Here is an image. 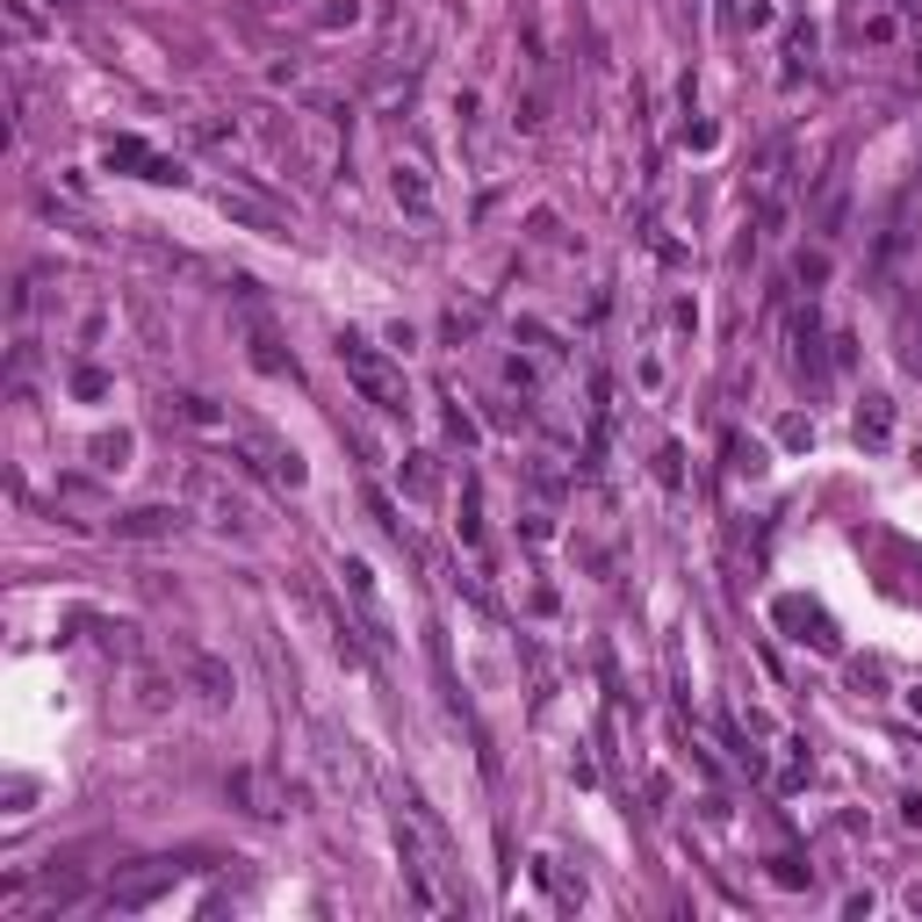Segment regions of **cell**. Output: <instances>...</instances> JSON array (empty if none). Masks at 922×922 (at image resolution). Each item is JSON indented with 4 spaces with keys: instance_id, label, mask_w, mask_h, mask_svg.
<instances>
[{
    "instance_id": "cell-16",
    "label": "cell",
    "mask_w": 922,
    "mask_h": 922,
    "mask_svg": "<svg viewBox=\"0 0 922 922\" xmlns=\"http://www.w3.org/2000/svg\"><path fill=\"white\" fill-rule=\"evenodd\" d=\"M253 367H267V375H288V353L274 346L267 325H253Z\"/></svg>"
},
{
    "instance_id": "cell-1",
    "label": "cell",
    "mask_w": 922,
    "mask_h": 922,
    "mask_svg": "<svg viewBox=\"0 0 922 922\" xmlns=\"http://www.w3.org/2000/svg\"><path fill=\"white\" fill-rule=\"evenodd\" d=\"M180 490H188V512H203L217 533H238V541H259V512H253V498H245L238 483H224V469H209V461H188Z\"/></svg>"
},
{
    "instance_id": "cell-25",
    "label": "cell",
    "mask_w": 922,
    "mask_h": 922,
    "mask_svg": "<svg viewBox=\"0 0 922 922\" xmlns=\"http://www.w3.org/2000/svg\"><path fill=\"white\" fill-rule=\"evenodd\" d=\"M317 22H325V29H346V22H361V0H332V8H317Z\"/></svg>"
},
{
    "instance_id": "cell-14",
    "label": "cell",
    "mask_w": 922,
    "mask_h": 922,
    "mask_svg": "<svg viewBox=\"0 0 922 922\" xmlns=\"http://www.w3.org/2000/svg\"><path fill=\"white\" fill-rule=\"evenodd\" d=\"M166 411H174L180 425H195V433H230V419H224L217 404H209V396H195V390H180V396H174V404H166Z\"/></svg>"
},
{
    "instance_id": "cell-11",
    "label": "cell",
    "mask_w": 922,
    "mask_h": 922,
    "mask_svg": "<svg viewBox=\"0 0 922 922\" xmlns=\"http://www.w3.org/2000/svg\"><path fill=\"white\" fill-rule=\"evenodd\" d=\"M886 440H894V396H886V390H865V404H857V448L880 454Z\"/></svg>"
},
{
    "instance_id": "cell-7",
    "label": "cell",
    "mask_w": 922,
    "mask_h": 922,
    "mask_svg": "<svg viewBox=\"0 0 922 922\" xmlns=\"http://www.w3.org/2000/svg\"><path fill=\"white\" fill-rule=\"evenodd\" d=\"M224 793H230V807H245L253 822H282L288 814V801H282V786H274L259 764H238V772L224 778Z\"/></svg>"
},
{
    "instance_id": "cell-10",
    "label": "cell",
    "mask_w": 922,
    "mask_h": 922,
    "mask_svg": "<svg viewBox=\"0 0 922 922\" xmlns=\"http://www.w3.org/2000/svg\"><path fill=\"white\" fill-rule=\"evenodd\" d=\"M390 195H396V209L404 217H419V224H433V180H425V166H411V159H396L390 166Z\"/></svg>"
},
{
    "instance_id": "cell-27",
    "label": "cell",
    "mask_w": 922,
    "mask_h": 922,
    "mask_svg": "<svg viewBox=\"0 0 922 922\" xmlns=\"http://www.w3.org/2000/svg\"><path fill=\"white\" fill-rule=\"evenodd\" d=\"M656 475H664V483H670V490H678V483H685V469H678V448H656Z\"/></svg>"
},
{
    "instance_id": "cell-18",
    "label": "cell",
    "mask_w": 922,
    "mask_h": 922,
    "mask_svg": "<svg viewBox=\"0 0 922 922\" xmlns=\"http://www.w3.org/2000/svg\"><path fill=\"white\" fill-rule=\"evenodd\" d=\"M404 490H411V498H433V490H440L433 483V454H411L404 461Z\"/></svg>"
},
{
    "instance_id": "cell-30",
    "label": "cell",
    "mask_w": 922,
    "mask_h": 922,
    "mask_svg": "<svg viewBox=\"0 0 922 922\" xmlns=\"http://www.w3.org/2000/svg\"><path fill=\"white\" fill-rule=\"evenodd\" d=\"M51 8H58V14H72V8H80V0H51Z\"/></svg>"
},
{
    "instance_id": "cell-23",
    "label": "cell",
    "mask_w": 922,
    "mask_h": 922,
    "mask_svg": "<svg viewBox=\"0 0 922 922\" xmlns=\"http://www.w3.org/2000/svg\"><path fill=\"white\" fill-rule=\"evenodd\" d=\"M793 274H801L807 288H822L828 282V253H801V259H793Z\"/></svg>"
},
{
    "instance_id": "cell-4",
    "label": "cell",
    "mask_w": 922,
    "mask_h": 922,
    "mask_svg": "<svg viewBox=\"0 0 922 922\" xmlns=\"http://www.w3.org/2000/svg\"><path fill=\"white\" fill-rule=\"evenodd\" d=\"M230 461H259V469L274 475L282 490H303L311 483V469H303V454L288 448V440H274L267 425H238V448H230Z\"/></svg>"
},
{
    "instance_id": "cell-8",
    "label": "cell",
    "mask_w": 922,
    "mask_h": 922,
    "mask_svg": "<svg viewBox=\"0 0 922 922\" xmlns=\"http://www.w3.org/2000/svg\"><path fill=\"white\" fill-rule=\"evenodd\" d=\"M188 527V504H130L116 512V541H174Z\"/></svg>"
},
{
    "instance_id": "cell-17",
    "label": "cell",
    "mask_w": 922,
    "mask_h": 922,
    "mask_svg": "<svg viewBox=\"0 0 922 922\" xmlns=\"http://www.w3.org/2000/svg\"><path fill=\"white\" fill-rule=\"evenodd\" d=\"M728 454H735V475H764V469H772L764 440H728Z\"/></svg>"
},
{
    "instance_id": "cell-19",
    "label": "cell",
    "mask_w": 922,
    "mask_h": 922,
    "mask_svg": "<svg viewBox=\"0 0 922 922\" xmlns=\"http://www.w3.org/2000/svg\"><path fill=\"white\" fill-rule=\"evenodd\" d=\"M346 591L361 598L367 612H382V598H375V570H367V562H346Z\"/></svg>"
},
{
    "instance_id": "cell-5",
    "label": "cell",
    "mask_w": 922,
    "mask_h": 922,
    "mask_svg": "<svg viewBox=\"0 0 922 922\" xmlns=\"http://www.w3.org/2000/svg\"><path fill=\"white\" fill-rule=\"evenodd\" d=\"M180 685H188L203 706H217V714L238 699V670H230L224 656H209V649H180Z\"/></svg>"
},
{
    "instance_id": "cell-2",
    "label": "cell",
    "mask_w": 922,
    "mask_h": 922,
    "mask_svg": "<svg viewBox=\"0 0 922 922\" xmlns=\"http://www.w3.org/2000/svg\"><path fill=\"white\" fill-rule=\"evenodd\" d=\"M340 367H346V382L361 390V404H375L382 419H404L411 411V396H404V375H396L390 361H382L367 340H353V332H340Z\"/></svg>"
},
{
    "instance_id": "cell-26",
    "label": "cell",
    "mask_w": 922,
    "mask_h": 922,
    "mask_svg": "<svg viewBox=\"0 0 922 922\" xmlns=\"http://www.w3.org/2000/svg\"><path fill=\"white\" fill-rule=\"evenodd\" d=\"M8 22H14V37H37V8H29V0H8Z\"/></svg>"
},
{
    "instance_id": "cell-13",
    "label": "cell",
    "mask_w": 922,
    "mask_h": 922,
    "mask_svg": "<svg viewBox=\"0 0 922 922\" xmlns=\"http://www.w3.org/2000/svg\"><path fill=\"white\" fill-rule=\"evenodd\" d=\"M130 454H137V433H130V425H109V433L87 440V461H95L101 475H122V469H130Z\"/></svg>"
},
{
    "instance_id": "cell-28",
    "label": "cell",
    "mask_w": 922,
    "mask_h": 922,
    "mask_svg": "<svg viewBox=\"0 0 922 922\" xmlns=\"http://www.w3.org/2000/svg\"><path fill=\"white\" fill-rule=\"evenodd\" d=\"M901 822H909V828H922V793H909V801H901Z\"/></svg>"
},
{
    "instance_id": "cell-6",
    "label": "cell",
    "mask_w": 922,
    "mask_h": 922,
    "mask_svg": "<svg viewBox=\"0 0 922 922\" xmlns=\"http://www.w3.org/2000/svg\"><path fill=\"white\" fill-rule=\"evenodd\" d=\"M174 880H180V865H145V872H122V880L109 886V915H145V909H159V901L174 894Z\"/></svg>"
},
{
    "instance_id": "cell-9",
    "label": "cell",
    "mask_w": 922,
    "mask_h": 922,
    "mask_svg": "<svg viewBox=\"0 0 922 922\" xmlns=\"http://www.w3.org/2000/svg\"><path fill=\"white\" fill-rule=\"evenodd\" d=\"M217 209H224V217L238 224V230H259V238H288V217H282V209H267L259 195H245V188H217Z\"/></svg>"
},
{
    "instance_id": "cell-15",
    "label": "cell",
    "mask_w": 922,
    "mask_h": 922,
    "mask_svg": "<svg viewBox=\"0 0 922 922\" xmlns=\"http://www.w3.org/2000/svg\"><path fill=\"white\" fill-rule=\"evenodd\" d=\"M174 692H188V685H174V678H137L130 685V714H166V706H174Z\"/></svg>"
},
{
    "instance_id": "cell-29",
    "label": "cell",
    "mask_w": 922,
    "mask_h": 922,
    "mask_svg": "<svg viewBox=\"0 0 922 922\" xmlns=\"http://www.w3.org/2000/svg\"><path fill=\"white\" fill-rule=\"evenodd\" d=\"M253 8H259V14H288V8H296V0H253Z\"/></svg>"
},
{
    "instance_id": "cell-21",
    "label": "cell",
    "mask_w": 922,
    "mask_h": 922,
    "mask_svg": "<svg viewBox=\"0 0 922 922\" xmlns=\"http://www.w3.org/2000/svg\"><path fill=\"white\" fill-rule=\"evenodd\" d=\"M72 396H109V375H101V367H72Z\"/></svg>"
},
{
    "instance_id": "cell-12",
    "label": "cell",
    "mask_w": 922,
    "mask_h": 922,
    "mask_svg": "<svg viewBox=\"0 0 922 922\" xmlns=\"http://www.w3.org/2000/svg\"><path fill=\"white\" fill-rule=\"evenodd\" d=\"M311 743H317V764H325L332 786H361V757H353V743H340L332 728H311Z\"/></svg>"
},
{
    "instance_id": "cell-24",
    "label": "cell",
    "mask_w": 922,
    "mask_h": 922,
    "mask_svg": "<svg viewBox=\"0 0 922 922\" xmlns=\"http://www.w3.org/2000/svg\"><path fill=\"white\" fill-rule=\"evenodd\" d=\"M851 685H857V692H865V699H872V692L886 685V664H872V656H865V664H851Z\"/></svg>"
},
{
    "instance_id": "cell-31",
    "label": "cell",
    "mask_w": 922,
    "mask_h": 922,
    "mask_svg": "<svg viewBox=\"0 0 922 922\" xmlns=\"http://www.w3.org/2000/svg\"><path fill=\"white\" fill-rule=\"evenodd\" d=\"M915 714H922V692H915Z\"/></svg>"
},
{
    "instance_id": "cell-3",
    "label": "cell",
    "mask_w": 922,
    "mask_h": 922,
    "mask_svg": "<svg viewBox=\"0 0 922 922\" xmlns=\"http://www.w3.org/2000/svg\"><path fill=\"white\" fill-rule=\"evenodd\" d=\"M101 166H109V174H137V180H151V188H188V166L151 151L145 137H109V145H101Z\"/></svg>"
},
{
    "instance_id": "cell-22",
    "label": "cell",
    "mask_w": 922,
    "mask_h": 922,
    "mask_svg": "<svg viewBox=\"0 0 922 922\" xmlns=\"http://www.w3.org/2000/svg\"><path fill=\"white\" fill-rule=\"evenodd\" d=\"M778 440H786V448H814V419H801V411L778 419Z\"/></svg>"
},
{
    "instance_id": "cell-20",
    "label": "cell",
    "mask_w": 922,
    "mask_h": 922,
    "mask_svg": "<svg viewBox=\"0 0 922 922\" xmlns=\"http://www.w3.org/2000/svg\"><path fill=\"white\" fill-rule=\"evenodd\" d=\"M857 37H865V43H894L901 22H894V14H857Z\"/></svg>"
}]
</instances>
